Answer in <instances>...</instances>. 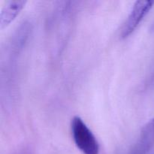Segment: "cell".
Segmentation results:
<instances>
[{"label": "cell", "mask_w": 154, "mask_h": 154, "mask_svg": "<svg viewBox=\"0 0 154 154\" xmlns=\"http://www.w3.org/2000/svg\"><path fill=\"white\" fill-rule=\"evenodd\" d=\"M71 128L74 142L83 153L99 154V145L96 137L81 117L72 119Z\"/></svg>", "instance_id": "6da1fadb"}, {"label": "cell", "mask_w": 154, "mask_h": 154, "mask_svg": "<svg viewBox=\"0 0 154 154\" xmlns=\"http://www.w3.org/2000/svg\"><path fill=\"white\" fill-rule=\"evenodd\" d=\"M154 1H137L134 4L130 14L123 24L121 31V38H126L130 35L140 23L151 10Z\"/></svg>", "instance_id": "7a4b0ae2"}, {"label": "cell", "mask_w": 154, "mask_h": 154, "mask_svg": "<svg viewBox=\"0 0 154 154\" xmlns=\"http://www.w3.org/2000/svg\"><path fill=\"white\" fill-rule=\"evenodd\" d=\"M23 0H13L6 3L0 13V29L7 27L17 17L26 4Z\"/></svg>", "instance_id": "3957f363"}, {"label": "cell", "mask_w": 154, "mask_h": 154, "mask_svg": "<svg viewBox=\"0 0 154 154\" xmlns=\"http://www.w3.org/2000/svg\"><path fill=\"white\" fill-rule=\"evenodd\" d=\"M154 145V118L149 120L141 129L137 150L141 153L149 151Z\"/></svg>", "instance_id": "277c9868"}]
</instances>
